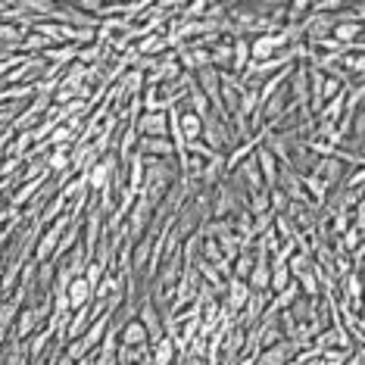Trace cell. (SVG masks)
<instances>
[{
    "instance_id": "cell-1",
    "label": "cell",
    "mask_w": 365,
    "mask_h": 365,
    "mask_svg": "<svg viewBox=\"0 0 365 365\" xmlns=\"http://www.w3.org/2000/svg\"><path fill=\"white\" fill-rule=\"evenodd\" d=\"M178 181H181V175H178L175 160H144V181H140L138 194L156 210Z\"/></svg>"
},
{
    "instance_id": "cell-2",
    "label": "cell",
    "mask_w": 365,
    "mask_h": 365,
    "mask_svg": "<svg viewBox=\"0 0 365 365\" xmlns=\"http://www.w3.org/2000/svg\"><path fill=\"white\" fill-rule=\"evenodd\" d=\"M140 300H138V322L144 325V331H147V344H160V340L165 337V319L160 315V309L153 306V300H150V294H147V287L140 290Z\"/></svg>"
},
{
    "instance_id": "cell-3",
    "label": "cell",
    "mask_w": 365,
    "mask_h": 365,
    "mask_svg": "<svg viewBox=\"0 0 365 365\" xmlns=\"http://www.w3.org/2000/svg\"><path fill=\"white\" fill-rule=\"evenodd\" d=\"M287 51H290V41L284 35V29L250 38V60L253 63H265V60H272V56H281Z\"/></svg>"
},
{
    "instance_id": "cell-4",
    "label": "cell",
    "mask_w": 365,
    "mask_h": 365,
    "mask_svg": "<svg viewBox=\"0 0 365 365\" xmlns=\"http://www.w3.org/2000/svg\"><path fill=\"white\" fill-rule=\"evenodd\" d=\"M200 140L210 147L212 153H228L235 147V138H231V128L228 122H222L215 113H210L203 119V131H200Z\"/></svg>"
},
{
    "instance_id": "cell-5",
    "label": "cell",
    "mask_w": 365,
    "mask_h": 365,
    "mask_svg": "<svg viewBox=\"0 0 365 365\" xmlns=\"http://www.w3.org/2000/svg\"><path fill=\"white\" fill-rule=\"evenodd\" d=\"M115 169H119V160H115V153H106L103 160H97L91 169L85 172V185H88V194H103V190H110L113 187V175H115Z\"/></svg>"
},
{
    "instance_id": "cell-6",
    "label": "cell",
    "mask_w": 365,
    "mask_h": 365,
    "mask_svg": "<svg viewBox=\"0 0 365 365\" xmlns=\"http://www.w3.org/2000/svg\"><path fill=\"white\" fill-rule=\"evenodd\" d=\"M38 328H41V319H38L35 306L26 303L19 312H16V322H13V328H10V340H6V344H26V340L35 334Z\"/></svg>"
},
{
    "instance_id": "cell-7",
    "label": "cell",
    "mask_w": 365,
    "mask_h": 365,
    "mask_svg": "<svg viewBox=\"0 0 365 365\" xmlns=\"http://www.w3.org/2000/svg\"><path fill=\"white\" fill-rule=\"evenodd\" d=\"M297 353H300V346H297V344H290V340H278L275 346H265V350H256L250 365H287Z\"/></svg>"
},
{
    "instance_id": "cell-8",
    "label": "cell",
    "mask_w": 365,
    "mask_h": 365,
    "mask_svg": "<svg viewBox=\"0 0 365 365\" xmlns=\"http://www.w3.org/2000/svg\"><path fill=\"white\" fill-rule=\"evenodd\" d=\"M253 290L247 287V281H237V278H228L225 284V294H222V309H225L231 319H237L240 309L247 306V300H250Z\"/></svg>"
},
{
    "instance_id": "cell-9",
    "label": "cell",
    "mask_w": 365,
    "mask_h": 365,
    "mask_svg": "<svg viewBox=\"0 0 365 365\" xmlns=\"http://www.w3.org/2000/svg\"><path fill=\"white\" fill-rule=\"evenodd\" d=\"M131 125L138 138H169V113H140Z\"/></svg>"
},
{
    "instance_id": "cell-10",
    "label": "cell",
    "mask_w": 365,
    "mask_h": 365,
    "mask_svg": "<svg viewBox=\"0 0 365 365\" xmlns=\"http://www.w3.org/2000/svg\"><path fill=\"white\" fill-rule=\"evenodd\" d=\"M346 165L337 160V156H325V160H315V165H312V175H319L325 185L334 190V187H340V181H344V175H346Z\"/></svg>"
},
{
    "instance_id": "cell-11",
    "label": "cell",
    "mask_w": 365,
    "mask_h": 365,
    "mask_svg": "<svg viewBox=\"0 0 365 365\" xmlns=\"http://www.w3.org/2000/svg\"><path fill=\"white\" fill-rule=\"evenodd\" d=\"M131 47H135L138 56H147V60H160L163 53L172 51V47H169V38H165V31H153V35L138 38Z\"/></svg>"
},
{
    "instance_id": "cell-12",
    "label": "cell",
    "mask_w": 365,
    "mask_h": 365,
    "mask_svg": "<svg viewBox=\"0 0 365 365\" xmlns=\"http://www.w3.org/2000/svg\"><path fill=\"white\" fill-rule=\"evenodd\" d=\"M138 153L144 160H175V147L169 138H138Z\"/></svg>"
},
{
    "instance_id": "cell-13",
    "label": "cell",
    "mask_w": 365,
    "mask_h": 365,
    "mask_svg": "<svg viewBox=\"0 0 365 365\" xmlns=\"http://www.w3.org/2000/svg\"><path fill=\"white\" fill-rule=\"evenodd\" d=\"M253 160H256V165H259V175H262V185H265V190H272L278 185V175H281V165H278V160L272 156L265 147L259 144L256 147V153H253Z\"/></svg>"
},
{
    "instance_id": "cell-14",
    "label": "cell",
    "mask_w": 365,
    "mask_h": 365,
    "mask_svg": "<svg viewBox=\"0 0 365 365\" xmlns=\"http://www.w3.org/2000/svg\"><path fill=\"white\" fill-rule=\"evenodd\" d=\"M91 300H94V290H91V284L85 281V275L72 278L69 287H66V303H69V309L76 312V309H81V306H88Z\"/></svg>"
},
{
    "instance_id": "cell-15",
    "label": "cell",
    "mask_w": 365,
    "mask_h": 365,
    "mask_svg": "<svg viewBox=\"0 0 365 365\" xmlns=\"http://www.w3.org/2000/svg\"><path fill=\"white\" fill-rule=\"evenodd\" d=\"M290 269H287V259H281V256H272L269 259V294L275 297V294H281L287 284H290Z\"/></svg>"
},
{
    "instance_id": "cell-16",
    "label": "cell",
    "mask_w": 365,
    "mask_h": 365,
    "mask_svg": "<svg viewBox=\"0 0 365 365\" xmlns=\"http://www.w3.org/2000/svg\"><path fill=\"white\" fill-rule=\"evenodd\" d=\"M331 38L350 47V44H356V41H362V22H356V19H350V16L340 13L337 26H334V31H331Z\"/></svg>"
},
{
    "instance_id": "cell-17",
    "label": "cell",
    "mask_w": 365,
    "mask_h": 365,
    "mask_svg": "<svg viewBox=\"0 0 365 365\" xmlns=\"http://www.w3.org/2000/svg\"><path fill=\"white\" fill-rule=\"evenodd\" d=\"M250 66V38H231V76H244V69Z\"/></svg>"
},
{
    "instance_id": "cell-18",
    "label": "cell",
    "mask_w": 365,
    "mask_h": 365,
    "mask_svg": "<svg viewBox=\"0 0 365 365\" xmlns=\"http://www.w3.org/2000/svg\"><path fill=\"white\" fill-rule=\"evenodd\" d=\"M178 131H181V138H185V144H190V140H200L203 119L197 113L185 110V106H178Z\"/></svg>"
},
{
    "instance_id": "cell-19",
    "label": "cell",
    "mask_w": 365,
    "mask_h": 365,
    "mask_svg": "<svg viewBox=\"0 0 365 365\" xmlns=\"http://www.w3.org/2000/svg\"><path fill=\"white\" fill-rule=\"evenodd\" d=\"M119 346H150L147 344V331L138 322V315L135 319H128L125 325L119 328Z\"/></svg>"
},
{
    "instance_id": "cell-20",
    "label": "cell",
    "mask_w": 365,
    "mask_h": 365,
    "mask_svg": "<svg viewBox=\"0 0 365 365\" xmlns=\"http://www.w3.org/2000/svg\"><path fill=\"white\" fill-rule=\"evenodd\" d=\"M178 362V350L169 337H163L160 344L150 346V365H175Z\"/></svg>"
},
{
    "instance_id": "cell-21",
    "label": "cell",
    "mask_w": 365,
    "mask_h": 365,
    "mask_svg": "<svg viewBox=\"0 0 365 365\" xmlns=\"http://www.w3.org/2000/svg\"><path fill=\"white\" fill-rule=\"evenodd\" d=\"M253 262H256L253 247H250V250H240L235 259H231V278L247 281V278H250V272H253Z\"/></svg>"
},
{
    "instance_id": "cell-22",
    "label": "cell",
    "mask_w": 365,
    "mask_h": 365,
    "mask_svg": "<svg viewBox=\"0 0 365 365\" xmlns=\"http://www.w3.org/2000/svg\"><path fill=\"white\" fill-rule=\"evenodd\" d=\"M103 275H106V265H103L101 259H91V262H88V269H85V281L91 284V290H94L97 284H101Z\"/></svg>"
},
{
    "instance_id": "cell-23",
    "label": "cell",
    "mask_w": 365,
    "mask_h": 365,
    "mask_svg": "<svg viewBox=\"0 0 365 365\" xmlns=\"http://www.w3.org/2000/svg\"><path fill=\"white\" fill-rule=\"evenodd\" d=\"M340 91H346V88L340 85L337 78H325V85H322V106H325L328 101H334V97L340 94Z\"/></svg>"
},
{
    "instance_id": "cell-24",
    "label": "cell",
    "mask_w": 365,
    "mask_h": 365,
    "mask_svg": "<svg viewBox=\"0 0 365 365\" xmlns=\"http://www.w3.org/2000/svg\"><path fill=\"white\" fill-rule=\"evenodd\" d=\"M138 365H150V356H147V359H144V362H138Z\"/></svg>"
},
{
    "instance_id": "cell-25",
    "label": "cell",
    "mask_w": 365,
    "mask_h": 365,
    "mask_svg": "<svg viewBox=\"0 0 365 365\" xmlns=\"http://www.w3.org/2000/svg\"><path fill=\"white\" fill-rule=\"evenodd\" d=\"M0 275H4V259H0Z\"/></svg>"
}]
</instances>
